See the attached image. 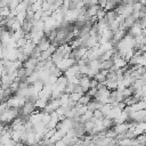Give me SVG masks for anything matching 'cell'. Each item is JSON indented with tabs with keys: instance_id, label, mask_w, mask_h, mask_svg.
<instances>
[]
</instances>
